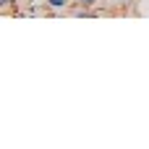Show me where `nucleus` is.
Wrapping results in <instances>:
<instances>
[{
	"label": "nucleus",
	"mask_w": 149,
	"mask_h": 149,
	"mask_svg": "<svg viewBox=\"0 0 149 149\" xmlns=\"http://www.w3.org/2000/svg\"><path fill=\"white\" fill-rule=\"evenodd\" d=\"M47 5H50V8H55V10H63V8L68 5V0H47Z\"/></svg>",
	"instance_id": "obj_1"
},
{
	"label": "nucleus",
	"mask_w": 149,
	"mask_h": 149,
	"mask_svg": "<svg viewBox=\"0 0 149 149\" xmlns=\"http://www.w3.org/2000/svg\"><path fill=\"white\" fill-rule=\"evenodd\" d=\"M79 3H81V5H84V8H92V5H94V3H97V0H79Z\"/></svg>",
	"instance_id": "obj_2"
},
{
	"label": "nucleus",
	"mask_w": 149,
	"mask_h": 149,
	"mask_svg": "<svg viewBox=\"0 0 149 149\" xmlns=\"http://www.w3.org/2000/svg\"><path fill=\"white\" fill-rule=\"evenodd\" d=\"M0 5H10V0H0Z\"/></svg>",
	"instance_id": "obj_3"
},
{
	"label": "nucleus",
	"mask_w": 149,
	"mask_h": 149,
	"mask_svg": "<svg viewBox=\"0 0 149 149\" xmlns=\"http://www.w3.org/2000/svg\"><path fill=\"white\" fill-rule=\"evenodd\" d=\"M118 3H131V0H118Z\"/></svg>",
	"instance_id": "obj_4"
}]
</instances>
